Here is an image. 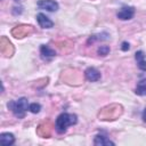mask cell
<instances>
[{"label":"cell","mask_w":146,"mask_h":146,"mask_svg":"<svg viewBox=\"0 0 146 146\" xmlns=\"http://www.w3.org/2000/svg\"><path fill=\"white\" fill-rule=\"evenodd\" d=\"M78 122V117L75 114H68V113H62L56 119V131L58 133H63L67 130L70 125H73Z\"/></svg>","instance_id":"1"},{"label":"cell","mask_w":146,"mask_h":146,"mask_svg":"<svg viewBox=\"0 0 146 146\" xmlns=\"http://www.w3.org/2000/svg\"><path fill=\"white\" fill-rule=\"evenodd\" d=\"M29 102L25 97L18 98L17 100H13L8 103V108L11 110V112L15 114L17 117H24L25 112L29 110Z\"/></svg>","instance_id":"2"},{"label":"cell","mask_w":146,"mask_h":146,"mask_svg":"<svg viewBox=\"0 0 146 146\" xmlns=\"http://www.w3.org/2000/svg\"><path fill=\"white\" fill-rule=\"evenodd\" d=\"M135 15V8L133 7H130V6H124L122 8L119 9V11L116 13V16L117 18L122 19V21H128V19H131Z\"/></svg>","instance_id":"3"},{"label":"cell","mask_w":146,"mask_h":146,"mask_svg":"<svg viewBox=\"0 0 146 146\" xmlns=\"http://www.w3.org/2000/svg\"><path fill=\"white\" fill-rule=\"evenodd\" d=\"M38 8L44 9L47 11H56L58 10V3L55 0H39L36 3Z\"/></svg>","instance_id":"4"},{"label":"cell","mask_w":146,"mask_h":146,"mask_svg":"<svg viewBox=\"0 0 146 146\" xmlns=\"http://www.w3.org/2000/svg\"><path fill=\"white\" fill-rule=\"evenodd\" d=\"M84 76H86V79L88 80V81H90V82H96V81H98L99 79H100V72L97 70V68H95V67H88L86 71H84Z\"/></svg>","instance_id":"5"},{"label":"cell","mask_w":146,"mask_h":146,"mask_svg":"<svg viewBox=\"0 0 146 146\" xmlns=\"http://www.w3.org/2000/svg\"><path fill=\"white\" fill-rule=\"evenodd\" d=\"M36 21L42 29H51L54 26V22L42 13H39L36 15Z\"/></svg>","instance_id":"6"},{"label":"cell","mask_w":146,"mask_h":146,"mask_svg":"<svg viewBox=\"0 0 146 146\" xmlns=\"http://www.w3.org/2000/svg\"><path fill=\"white\" fill-rule=\"evenodd\" d=\"M94 144L96 146H110V145H115L114 141L110 140L106 136L104 135H97L94 139Z\"/></svg>","instance_id":"7"},{"label":"cell","mask_w":146,"mask_h":146,"mask_svg":"<svg viewBox=\"0 0 146 146\" xmlns=\"http://www.w3.org/2000/svg\"><path fill=\"white\" fill-rule=\"evenodd\" d=\"M15 143V137L10 132H3L0 135V144L3 146H10Z\"/></svg>","instance_id":"8"},{"label":"cell","mask_w":146,"mask_h":146,"mask_svg":"<svg viewBox=\"0 0 146 146\" xmlns=\"http://www.w3.org/2000/svg\"><path fill=\"white\" fill-rule=\"evenodd\" d=\"M135 58H136V60H137L138 67H139L141 71H146V56H145V54H144L141 50L136 51Z\"/></svg>","instance_id":"9"},{"label":"cell","mask_w":146,"mask_h":146,"mask_svg":"<svg viewBox=\"0 0 146 146\" xmlns=\"http://www.w3.org/2000/svg\"><path fill=\"white\" fill-rule=\"evenodd\" d=\"M40 52H41V56H42L43 58H46V59H49V58H52V57L56 56V51H55L54 49L49 48V47L46 46V44H42V46L40 47Z\"/></svg>","instance_id":"10"},{"label":"cell","mask_w":146,"mask_h":146,"mask_svg":"<svg viewBox=\"0 0 146 146\" xmlns=\"http://www.w3.org/2000/svg\"><path fill=\"white\" fill-rule=\"evenodd\" d=\"M135 92H136L137 95H139V96H145V95H146V78L143 79V80H140V81L138 82Z\"/></svg>","instance_id":"11"},{"label":"cell","mask_w":146,"mask_h":146,"mask_svg":"<svg viewBox=\"0 0 146 146\" xmlns=\"http://www.w3.org/2000/svg\"><path fill=\"white\" fill-rule=\"evenodd\" d=\"M40 110H41V105H40L39 103H32V104H30V106H29V111H30L31 113H33V114L39 113Z\"/></svg>","instance_id":"12"},{"label":"cell","mask_w":146,"mask_h":146,"mask_svg":"<svg viewBox=\"0 0 146 146\" xmlns=\"http://www.w3.org/2000/svg\"><path fill=\"white\" fill-rule=\"evenodd\" d=\"M97 52H98V55H100V56H106V55H108V52H110V47H108V46H100V47L98 48Z\"/></svg>","instance_id":"13"},{"label":"cell","mask_w":146,"mask_h":146,"mask_svg":"<svg viewBox=\"0 0 146 146\" xmlns=\"http://www.w3.org/2000/svg\"><path fill=\"white\" fill-rule=\"evenodd\" d=\"M129 43L128 42H122V46H121V49L123 50V51H127V50H129Z\"/></svg>","instance_id":"14"},{"label":"cell","mask_w":146,"mask_h":146,"mask_svg":"<svg viewBox=\"0 0 146 146\" xmlns=\"http://www.w3.org/2000/svg\"><path fill=\"white\" fill-rule=\"evenodd\" d=\"M143 120L146 122V108L144 110V112H143Z\"/></svg>","instance_id":"15"}]
</instances>
